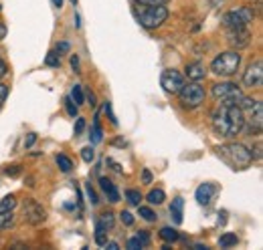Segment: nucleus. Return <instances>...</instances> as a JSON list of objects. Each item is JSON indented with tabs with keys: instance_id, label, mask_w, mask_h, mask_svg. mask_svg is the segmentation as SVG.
Returning a JSON list of instances; mask_svg holds the SVG:
<instances>
[{
	"instance_id": "f257e3e1",
	"label": "nucleus",
	"mask_w": 263,
	"mask_h": 250,
	"mask_svg": "<svg viewBox=\"0 0 263 250\" xmlns=\"http://www.w3.org/2000/svg\"><path fill=\"white\" fill-rule=\"evenodd\" d=\"M245 127V111L233 103H221L213 111V129L221 137H235Z\"/></svg>"
},
{
	"instance_id": "f03ea898",
	"label": "nucleus",
	"mask_w": 263,
	"mask_h": 250,
	"mask_svg": "<svg viewBox=\"0 0 263 250\" xmlns=\"http://www.w3.org/2000/svg\"><path fill=\"white\" fill-rule=\"evenodd\" d=\"M215 152L233 170H245L253 161V154L243 143H225V145H219Z\"/></svg>"
},
{
	"instance_id": "7ed1b4c3",
	"label": "nucleus",
	"mask_w": 263,
	"mask_h": 250,
	"mask_svg": "<svg viewBox=\"0 0 263 250\" xmlns=\"http://www.w3.org/2000/svg\"><path fill=\"white\" fill-rule=\"evenodd\" d=\"M138 14V20L144 29H158L166 18H168V8L164 4L160 6H146V4H140V8L136 10Z\"/></svg>"
},
{
	"instance_id": "20e7f679",
	"label": "nucleus",
	"mask_w": 263,
	"mask_h": 250,
	"mask_svg": "<svg viewBox=\"0 0 263 250\" xmlns=\"http://www.w3.org/2000/svg\"><path fill=\"white\" fill-rule=\"evenodd\" d=\"M239 65H241V55L237 51H227V53H221L211 62V71L215 75H221V77H231L237 73Z\"/></svg>"
},
{
	"instance_id": "39448f33",
	"label": "nucleus",
	"mask_w": 263,
	"mask_h": 250,
	"mask_svg": "<svg viewBox=\"0 0 263 250\" xmlns=\"http://www.w3.org/2000/svg\"><path fill=\"white\" fill-rule=\"evenodd\" d=\"M255 12L249 6H241L237 10H229L227 14H223V27L227 31H235V29H247L249 23H253Z\"/></svg>"
},
{
	"instance_id": "423d86ee",
	"label": "nucleus",
	"mask_w": 263,
	"mask_h": 250,
	"mask_svg": "<svg viewBox=\"0 0 263 250\" xmlns=\"http://www.w3.org/2000/svg\"><path fill=\"white\" fill-rule=\"evenodd\" d=\"M178 97H180V103H182V107L184 109H197L200 107L202 103H204V89L198 85V81H193V83H184L182 85V89L178 91Z\"/></svg>"
},
{
	"instance_id": "0eeeda50",
	"label": "nucleus",
	"mask_w": 263,
	"mask_h": 250,
	"mask_svg": "<svg viewBox=\"0 0 263 250\" xmlns=\"http://www.w3.org/2000/svg\"><path fill=\"white\" fill-rule=\"evenodd\" d=\"M241 89L235 85V83H217L215 87H213V97L215 99H219V101H223V103H237L239 101V97H241Z\"/></svg>"
},
{
	"instance_id": "6e6552de",
	"label": "nucleus",
	"mask_w": 263,
	"mask_h": 250,
	"mask_svg": "<svg viewBox=\"0 0 263 250\" xmlns=\"http://www.w3.org/2000/svg\"><path fill=\"white\" fill-rule=\"evenodd\" d=\"M160 85L164 87L166 93L178 95V91L184 85V77H182V73H178L174 69H166L164 73H162V77H160Z\"/></svg>"
},
{
	"instance_id": "1a4fd4ad",
	"label": "nucleus",
	"mask_w": 263,
	"mask_h": 250,
	"mask_svg": "<svg viewBox=\"0 0 263 250\" xmlns=\"http://www.w3.org/2000/svg\"><path fill=\"white\" fill-rule=\"evenodd\" d=\"M45 218H47L45 208L36 200H27V204H25V220L29 224H33V226H39V224L45 222Z\"/></svg>"
},
{
	"instance_id": "9d476101",
	"label": "nucleus",
	"mask_w": 263,
	"mask_h": 250,
	"mask_svg": "<svg viewBox=\"0 0 263 250\" xmlns=\"http://www.w3.org/2000/svg\"><path fill=\"white\" fill-rule=\"evenodd\" d=\"M243 83H245L247 87H261V83H263V65H261V61L253 62V65L245 71V75H243Z\"/></svg>"
},
{
	"instance_id": "9b49d317",
	"label": "nucleus",
	"mask_w": 263,
	"mask_h": 250,
	"mask_svg": "<svg viewBox=\"0 0 263 250\" xmlns=\"http://www.w3.org/2000/svg\"><path fill=\"white\" fill-rule=\"evenodd\" d=\"M245 111H249V131L253 133H261V127H263V105L259 101H255L253 103V107H249V109H245Z\"/></svg>"
},
{
	"instance_id": "f8f14e48",
	"label": "nucleus",
	"mask_w": 263,
	"mask_h": 250,
	"mask_svg": "<svg viewBox=\"0 0 263 250\" xmlns=\"http://www.w3.org/2000/svg\"><path fill=\"white\" fill-rule=\"evenodd\" d=\"M249 40H251V32L247 31V29H235V31H229V45L231 47H235L237 51L243 49V47H247Z\"/></svg>"
},
{
	"instance_id": "ddd939ff",
	"label": "nucleus",
	"mask_w": 263,
	"mask_h": 250,
	"mask_svg": "<svg viewBox=\"0 0 263 250\" xmlns=\"http://www.w3.org/2000/svg\"><path fill=\"white\" fill-rule=\"evenodd\" d=\"M215 192H217V187L213 186V184H202V186H198L197 202L200 206H209L211 200H213V196H215Z\"/></svg>"
},
{
	"instance_id": "4468645a",
	"label": "nucleus",
	"mask_w": 263,
	"mask_h": 250,
	"mask_svg": "<svg viewBox=\"0 0 263 250\" xmlns=\"http://www.w3.org/2000/svg\"><path fill=\"white\" fill-rule=\"evenodd\" d=\"M99 184H101V190L105 192V196H107L109 202H114V204L120 202V192H118V187L114 186L107 178H99Z\"/></svg>"
},
{
	"instance_id": "2eb2a0df",
	"label": "nucleus",
	"mask_w": 263,
	"mask_h": 250,
	"mask_svg": "<svg viewBox=\"0 0 263 250\" xmlns=\"http://www.w3.org/2000/svg\"><path fill=\"white\" fill-rule=\"evenodd\" d=\"M204 75H206V69L202 62H191L186 67V77L191 81H200V79H204Z\"/></svg>"
},
{
	"instance_id": "dca6fc26",
	"label": "nucleus",
	"mask_w": 263,
	"mask_h": 250,
	"mask_svg": "<svg viewBox=\"0 0 263 250\" xmlns=\"http://www.w3.org/2000/svg\"><path fill=\"white\" fill-rule=\"evenodd\" d=\"M182 208H184V200L182 198H174V202L170 206V216L174 218L176 224H182Z\"/></svg>"
},
{
	"instance_id": "f3484780",
	"label": "nucleus",
	"mask_w": 263,
	"mask_h": 250,
	"mask_svg": "<svg viewBox=\"0 0 263 250\" xmlns=\"http://www.w3.org/2000/svg\"><path fill=\"white\" fill-rule=\"evenodd\" d=\"M237 242H239L237 234H231V232L223 234V236L219 238V246H221V248H231V246H235Z\"/></svg>"
},
{
	"instance_id": "a211bd4d",
	"label": "nucleus",
	"mask_w": 263,
	"mask_h": 250,
	"mask_svg": "<svg viewBox=\"0 0 263 250\" xmlns=\"http://www.w3.org/2000/svg\"><path fill=\"white\" fill-rule=\"evenodd\" d=\"M164 200H166V194L162 190H152V192L148 194V202H150L152 206H160Z\"/></svg>"
},
{
	"instance_id": "6ab92c4d",
	"label": "nucleus",
	"mask_w": 263,
	"mask_h": 250,
	"mask_svg": "<svg viewBox=\"0 0 263 250\" xmlns=\"http://www.w3.org/2000/svg\"><path fill=\"white\" fill-rule=\"evenodd\" d=\"M160 238H162L164 242H176V240H178V232H176L174 228L166 226V228L160 230Z\"/></svg>"
},
{
	"instance_id": "aec40b11",
	"label": "nucleus",
	"mask_w": 263,
	"mask_h": 250,
	"mask_svg": "<svg viewBox=\"0 0 263 250\" xmlns=\"http://www.w3.org/2000/svg\"><path fill=\"white\" fill-rule=\"evenodd\" d=\"M14 206H16L14 196H4L0 200V212H10V210H14Z\"/></svg>"
},
{
	"instance_id": "412c9836",
	"label": "nucleus",
	"mask_w": 263,
	"mask_h": 250,
	"mask_svg": "<svg viewBox=\"0 0 263 250\" xmlns=\"http://www.w3.org/2000/svg\"><path fill=\"white\" fill-rule=\"evenodd\" d=\"M98 224L101 228H105V230H111V228H114V214H111V212H103V214L99 216Z\"/></svg>"
},
{
	"instance_id": "4be33fe9",
	"label": "nucleus",
	"mask_w": 263,
	"mask_h": 250,
	"mask_svg": "<svg viewBox=\"0 0 263 250\" xmlns=\"http://www.w3.org/2000/svg\"><path fill=\"white\" fill-rule=\"evenodd\" d=\"M83 99H85V95H83V89H81V85H75L73 89H71V101L79 107V105H83Z\"/></svg>"
},
{
	"instance_id": "5701e85b",
	"label": "nucleus",
	"mask_w": 263,
	"mask_h": 250,
	"mask_svg": "<svg viewBox=\"0 0 263 250\" xmlns=\"http://www.w3.org/2000/svg\"><path fill=\"white\" fill-rule=\"evenodd\" d=\"M12 224H14V214H12V210H10V212H0V230L10 228Z\"/></svg>"
},
{
	"instance_id": "b1692460",
	"label": "nucleus",
	"mask_w": 263,
	"mask_h": 250,
	"mask_svg": "<svg viewBox=\"0 0 263 250\" xmlns=\"http://www.w3.org/2000/svg\"><path fill=\"white\" fill-rule=\"evenodd\" d=\"M89 137H91V143H93V145L103 139V131H101V127H99L98 117H96V121H93V129H91V135H89Z\"/></svg>"
},
{
	"instance_id": "393cba45",
	"label": "nucleus",
	"mask_w": 263,
	"mask_h": 250,
	"mask_svg": "<svg viewBox=\"0 0 263 250\" xmlns=\"http://www.w3.org/2000/svg\"><path fill=\"white\" fill-rule=\"evenodd\" d=\"M105 242H107V230H105V228H101L99 224H96V244L105 246Z\"/></svg>"
},
{
	"instance_id": "a878e982",
	"label": "nucleus",
	"mask_w": 263,
	"mask_h": 250,
	"mask_svg": "<svg viewBox=\"0 0 263 250\" xmlns=\"http://www.w3.org/2000/svg\"><path fill=\"white\" fill-rule=\"evenodd\" d=\"M55 161H57V165L61 168V172H65V174L73 170V161H71L67 156H57V159H55Z\"/></svg>"
},
{
	"instance_id": "bb28decb",
	"label": "nucleus",
	"mask_w": 263,
	"mask_h": 250,
	"mask_svg": "<svg viewBox=\"0 0 263 250\" xmlns=\"http://www.w3.org/2000/svg\"><path fill=\"white\" fill-rule=\"evenodd\" d=\"M126 198H128V202H130V204H134V206H140L142 194H140L138 190H128V192H126Z\"/></svg>"
},
{
	"instance_id": "cd10ccee",
	"label": "nucleus",
	"mask_w": 263,
	"mask_h": 250,
	"mask_svg": "<svg viewBox=\"0 0 263 250\" xmlns=\"http://www.w3.org/2000/svg\"><path fill=\"white\" fill-rule=\"evenodd\" d=\"M140 216L146 220V222H154L156 220V214L150 208H146V206H140Z\"/></svg>"
},
{
	"instance_id": "c85d7f7f",
	"label": "nucleus",
	"mask_w": 263,
	"mask_h": 250,
	"mask_svg": "<svg viewBox=\"0 0 263 250\" xmlns=\"http://www.w3.org/2000/svg\"><path fill=\"white\" fill-rule=\"evenodd\" d=\"M103 111H105V115L109 117V121H111V125H118V119H116V113H114V109H111V103H109V101H105V105H103Z\"/></svg>"
},
{
	"instance_id": "c756f323",
	"label": "nucleus",
	"mask_w": 263,
	"mask_h": 250,
	"mask_svg": "<svg viewBox=\"0 0 263 250\" xmlns=\"http://www.w3.org/2000/svg\"><path fill=\"white\" fill-rule=\"evenodd\" d=\"M81 157H83V161L91 163V161L96 159V152H93V148H83V150H81Z\"/></svg>"
},
{
	"instance_id": "7c9ffc66",
	"label": "nucleus",
	"mask_w": 263,
	"mask_h": 250,
	"mask_svg": "<svg viewBox=\"0 0 263 250\" xmlns=\"http://www.w3.org/2000/svg\"><path fill=\"white\" fill-rule=\"evenodd\" d=\"M45 62H47L49 67H59V65H61L57 53H49V55H47V59H45Z\"/></svg>"
},
{
	"instance_id": "2f4dec72",
	"label": "nucleus",
	"mask_w": 263,
	"mask_h": 250,
	"mask_svg": "<svg viewBox=\"0 0 263 250\" xmlns=\"http://www.w3.org/2000/svg\"><path fill=\"white\" fill-rule=\"evenodd\" d=\"M65 109H67V113H69L71 117H75V115H77V105L71 101V97H67V99H65Z\"/></svg>"
},
{
	"instance_id": "473e14b6",
	"label": "nucleus",
	"mask_w": 263,
	"mask_h": 250,
	"mask_svg": "<svg viewBox=\"0 0 263 250\" xmlns=\"http://www.w3.org/2000/svg\"><path fill=\"white\" fill-rule=\"evenodd\" d=\"M85 190H87V198H89V202L96 206L99 200H98V196H96V192H93V187H91V184H87V186H85Z\"/></svg>"
},
{
	"instance_id": "72a5a7b5",
	"label": "nucleus",
	"mask_w": 263,
	"mask_h": 250,
	"mask_svg": "<svg viewBox=\"0 0 263 250\" xmlns=\"http://www.w3.org/2000/svg\"><path fill=\"white\" fill-rule=\"evenodd\" d=\"M138 4H146V6H160V4H166L168 0H136Z\"/></svg>"
},
{
	"instance_id": "f704fd0d",
	"label": "nucleus",
	"mask_w": 263,
	"mask_h": 250,
	"mask_svg": "<svg viewBox=\"0 0 263 250\" xmlns=\"http://www.w3.org/2000/svg\"><path fill=\"white\" fill-rule=\"evenodd\" d=\"M142 246H144V244L140 242V238H138V236H136V238H130V240H128V248H130V250H140Z\"/></svg>"
},
{
	"instance_id": "c9c22d12",
	"label": "nucleus",
	"mask_w": 263,
	"mask_h": 250,
	"mask_svg": "<svg viewBox=\"0 0 263 250\" xmlns=\"http://www.w3.org/2000/svg\"><path fill=\"white\" fill-rule=\"evenodd\" d=\"M6 97H8V87L0 83V109H2V105H4V101H6Z\"/></svg>"
},
{
	"instance_id": "e433bc0d",
	"label": "nucleus",
	"mask_w": 263,
	"mask_h": 250,
	"mask_svg": "<svg viewBox=\"0 0 263 250\" xmlns=\"http://www.w3.org/2000/svg\"><path fill=\"white\" fill-rule=\"evenodd\" d=\"M120 218H122V222H124L126 226H132V224H134V216H132L130 212H122Z\"/></svg>"
},
{
	"instance_id": "4c0bfd02",
	"label": "nucleus",
	"mask_w": 263,
	"mask_h": 250,
	"mask_svg": "<svg viewBox=\"0 0 263 250\" xmlns=\"http://www.w3.org/2000/svg\"><path fill=\"white\" fill-rule=\"evenodd\" d=\"M83 129H85V119H77V123H75V135H79V133H83Z\"/></svg>"
},
{
	"instance_id": "58836bf2",
	"label": "nucleus",
	"mask_w": 263,
	"mask_h": 250,
	"mask_svg": "<svg viewBox=\"0 0 263 250\" xmlns=\"http://www.w3.org/2000/svg\"><path fill=\"white\" fill-rule=\"evenodd\" d=\"M138 238H140V242H142L144 246L150 242V236H148V232H144V230H142V232H138Z\"/></svg>"
},
{
	"instance_id": "ea45409f",
	"label": "nucleus",
	"mask_w": 263,
	"mask_h": 250,
	"mask_svg": "<svg viewBox=\"0 0 263 250\" xmlns=\"http://www.w3.org/2000/svg\"><path fill=\"white\" fill-rule=\"evenodd\" d=\"M142 182H144V184H150V182H152V174H150V170H144V172H142Z\"/></svg>"
},
{
	"instance_id": "a19ab883",
	"label": "nucleus",
	"mask_w": 263,
	"mask_h": 250,
	"mask_svg": "<svg viewBox=\"0 0 263 250\" xmlns=\"http://www.w3.org/2000/svg\"><path fill=\"white\" fill-rule=\"evenodd\" d=\"M6 73H8V67H6V62L0 59V81L6 77Z\"/></svg>"
},
{
	"instance_id": "79ce46f5",
	"label": "nucleus",
	"mask_w": 263,
	"mask_h": 250,
	"mask_svg": "<svg viewBox=\"0 0 263 250\" xmlns=\"http://www.w3.org/2000/svg\"><path fill=\"white\" fill-rule=\"evenodd\" d=\"M18 172H21V170H18V165H12V168H8L4 174H6V176H18Z\"/></svg>"
},
{
	"instance_id": "37998d69",
	"label": "nucleus",
	"mask_w": 263,
	"mask_h": 250,
	"mask_svg": "<svg viewBox=\"0 0 263 250\" xmlns=\"http://www.w3.org/2000/svg\"><path fill=\"white\" fill-rule=\"evenodd\" d=\"M67 51H69V43H59V45H57V53H59V55H61V53H67Z\"/></svg>"
},
{
	"instance_id": "c03bdc74",
	"label": "nucleus",
	"mask_w": 263,
	"mask_h": 250,
	"mask_svg": "<svg viewBox=\"0 0 263 250\" xmlns=\"http://www.w3.org/2000/svg\"><path fill=\"white\" fill-rule=\"evenodd\" d=\"M34 141H36V135H34V133H31V135L25 139V148H31Z\"/></svg>"
},
{
	"instance_id": "a18cd8bd",
	"label": "nucleus",
	"mask_w": 263,
	"mask_h": 250,
	"mask_svg": "<svg viewBox=\"0 0 263 250\" xmlns=\"http://www.w3.org/2000/svg\"><path fill=\"white\" fill-rule=\"evenodd\" d=\"M107 165H111V168H114V172H118V174H122V168H120V163H116L114 159H107Z\"/></svg>"
},
{
	"instance_id": "49530a36",
	"label": "nucleus",
	"mask_w": 263,
	"mask_h": 250,
	"mask_svg": "<svg viewBox=\"0 0 263 250\" xmlns=\"http://www.w3.org/2000/svg\"><path fill=\"white\" fill-rule=\"evenodd\" d=\"M71 67L79 73V57H77V55H73V57H71Z\"/></svg>"
},
{
	"instance_id": "de8ad7c7",
	"label": "nucleus",
	"mask_w": 263,
	"mask_h": 250,
	"mask_svg": "<svg viewBox=\"0 0 263 250\" xmlns=\"http://www.w3.org/2000/svg\"><path fill=\"white\" fill-rule=\"evenodd\" d=\"M87 99H89V105L93 107V105H96V95H93V93H87Z\"/></svg>"
},
{
	"instance_id": "09e8293b",
	"label": "nucleus",
	"mask_w": 263,
	"mask_h": 250,
	"mask_svg": "<svg viewBox=\"0 0 263 250\" xmlns=\"http://www.w3.org/2000/svg\"><path fill=\"white\" fill-rule=\"evenodd\" d=\"M4 36H6V27H4L2 23H0V40H2Z\"/></svg>"
},
{
	"instance_id": "8fccbe9b",
	"label": "nucleus",
	"mask_w": 263,
	"mask_h": 250,
	"mask_svg": "<svg viewBox=\"0 0 263 250\" xmlns=\"http://www.w3.org/2000/svg\"><path fill=\"white\" fill-rule=\"evenodd\" d=\"M105 246H107V248H109V250H118V248H120V246H118V244H116V242H109V244H107V242H105Z\"/></svg>"
},
{
	"instance_id": "3c124183",
	"label": "nucleus",
	"mask_w": 263,
	"mask_h": 250,
	"mask_svg": "<svg viewBox=\"0 0 263 250\" xmlns=\"http://www.w3.org/2000/svg\"><path fill=\"white\" fill-rule=\"evenodd\" d=\"M61 4H63V0H53V6H57V8H61Z\"/></svg>"
},
{
	"instance_id": "603ef678",
	"label": "nucleus",
	"mask_w": 263,
	"mask_h": 250,
	"mask_svg": "<svg viewBox=\"0 0 263 250\" xmlns=\"http://www.w3.org/2000/svg\"><path fill=\"white\" fill-rule=\"evenodd\" d=\"M195 250H206V244H195Z\"/></svg>"
},
{
	"instance_id": "864d4df0",
	"label": "nucleus",
	"mask_w": 263,
	"mask_h": 250,
	"mask_svg": "<svg viewBox=\"0 0 263 250\" xmlns=\"http://www.w3.org/2000/svg\"><path fill=\"white\" fill-rule=\"evenodd\" d=\"M71 2H73V4H77V0H71Z\"/></svg>"
}]
</instances>
